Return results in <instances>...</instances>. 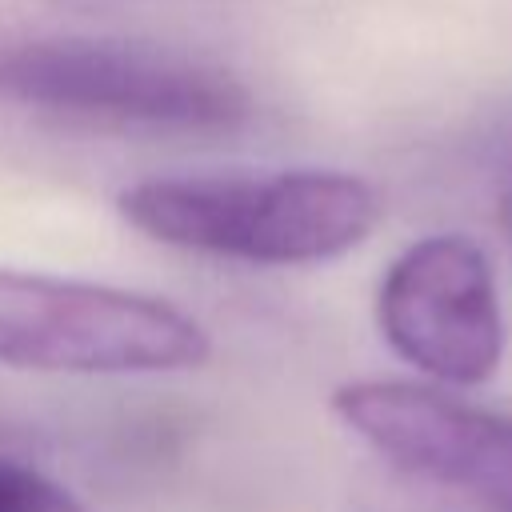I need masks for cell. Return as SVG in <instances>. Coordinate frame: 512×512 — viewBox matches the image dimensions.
Wrapping results in <instances>:
<instances>
[{
    "label": "cell",
    "instance_id": "6da1fadb",
    "mask_svg": "<svg viewBox=\"0 0 512 512\" xmlns=\"http://www.w3.org/2000/svg\"><path fill=\"white\" fill-rule=\"evenodd\" d=\"M116 208L156 244L296 268L356 248L380 224L384 200L364 176L288 168L260 176H156L124 188Z\"/></svg>",
    "mask_w": 512,
    "mask_h": 512
},
{
    "label": "cell",
    "instance_id": "7a4b0ae2",
    "mask_svg": "<svg viewBox=\"0 0 512 512\" xmlns=\"http://www.w3.org/2000/svg\"><path fill=\"white\" fill-rule=\"evenodd\" d=\"M0 100L116 132H232L256 112L232 68L108 36L4 40Z\"/></svg>",
    "mask_w": 512,
    "mask_h": 512
},
{
    "label": "cell",
    "instance_id": "3957f363",
    "mask_svg": "<svg viewBox=\"0 0 512 512\" xmlns=\"http://www.w3.org/2000/svg\"><path fill=\"white\" fill-rule=\"evenodd\" d=\"M212 356L204 324L172 300L0 268V364L68 376L188 372Z\"/></svg>",
    "mask_w": 512,
    "mask_h": 512
},
{
    "label": "cell",
    "instance_id": "277c9868",
    "mask_svg": "<svg viewBox=\"0 0 512 512\" xmlns=\"http://www.w3.org/2000/svg\"><path fill=\"white\" fill-rule=\"evenodd\" d=\"M376 324L396 356L444 384H480L504 356L492 264L456 232L424 236L392 260L376 292Z\"/></svg>",
    "mask_w": 512,
    "mask_h": 512
},
{
    "label": "cell",
    "instance_id": "5b68a950",
    "mask_svg": "<svg viewBox=\"0 0 512 512\" xmlns=\"http://www.w3.org/2000/svg\"><path fill=\"white\" fill-rule=\"evenodd\" d=\"M344 428L396 468L512 512V420L404 380H348L332 392Z\"/></svg>",
    "mask_w": 512,
    "mask_h": 512
},
{
    "label": "cell",
    "instance_id": "8992f818",
    "mask_svg": "<svg viewBox=\"0 0 512 512\" xmlns=\"http://www.w3.org/2000/svg\"><path fill=\"white\" fill-rule=\"evenodd\" d=\"M0 512H84V504L52 476L0 456Z\"/></svg>",
    "mask_w": 512,
    "mask_h": 512
},
{
    "label": "cell",
    "instance_id": "52a82bcc",
    "mask_svg": "<svg viewBox=\"0 0 512 512\" xmlns=\"http://www.w3.org/2000/svg\"><path fill=\"white\" fill-rule=\"evenodd\" d=\"M504 216H508V228H512V200H508V208H504Z\"/></svg>",
    "mask_w": 512,
    "mask_h": 512
}]
</instances>
